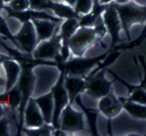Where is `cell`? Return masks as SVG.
<instances>
[{"label": "cell", "mask_w": 146, "mask_h": 136, "mask_svg": "<svg viewBox=\"0 0 146 136\" xmlns=\"http://www.w3.org/2000/svg\"><path fill=\"white\" fill-rule=\"evenodd\" d=\"M145 23L141 22L135 23V24H133L132 25L130 26L127 29L130 39L131 41L137 39L142 34L143 31L145 30Z\"/></svg>", "instance_id": "obj_30"}, {"label": "cell", "mask_w": 146, "mask_h": 136, "mask_svg": "<svg viewBox=\"0 0 146 136\" xmlns=\"http://www.w3.org/2000/svg\"><path fill=\"white\" fill-rule=\"evenodd\" d=\"M128 100L141 104V105H146V90L143 87H136V88L131 91Z\"/></svg>", "instance_id": "obj_28"}, {"label": "cell", "mask_w": 146, "mask_h": 136, "mask_svg": "<svg viewBox=\"0 0 146 136\" xmlns=\"http://www.w3.org/2000/svg\"><path fill=\"white\" fill-rule=\"evenodd\" d=\"M143 88H145V89L146 90V84H145V86H143Z\"/></svg>", "instance_id": "obj_42"}, {"label": "cell", "mask_w": 146, "mask_h": 136, "mask_svg": "<svg viewBox=\"0 0 146 136\" xmlns=\"http://www.w3.org/2000/svg\"><path fill=\"white\" fill-rule=\"evenodd\" d=\"M80 26V19L77 17H72L64 19L60 24L59 28V34L62 42L68 43V40L75 34Z\"/></svg>", "instance_id": "obj_20"}, {"label": "cell", "mask_w": 146, "mask_h": 136, "mask_svg": "<svg viewBox=\"0 0 146 136\" xmlns=\"http://www.w3.org/2000/svg\"><path fill=\"white\" fill-rule=\"evenodd\" d=\"M113 42V38L108 31H107L101 38L94 42L83 55L82 58L94 59L105 54Z\"/></svg>", "instance_id": "obj_16"}, {"label": "cell", "mask_w": 146, "mask_h": 136, "mask_svg": "<svg viewBox=\"0 0 146 136\" xmlns=\"http://www.w3.org/2000/svg\"><path fill=\"white\" fill-rule=\"evenodd\" d=\"M111 93L121 101L128 99L131 94L130 89L123 81L115 79L111 83Z\"/></svg>", "instance_id": "obj_24"}, {"label": "cell", "mask_w": 146, "mask_h": 136, "mask_svg": "<svg viewBox=\"0 0 146 136\" xmlns=\"http://www.w3.org/2000/svg\"><path fill=\"white\" fill-rule=\"evenodd\" d=\"M111 133L113 135H146V119L133 117L123 108L111 119Z\"/></svg>", "instance_id": "obj_5"}, {"label": "cell", "mask_w": 146, "mask_h": 136, "mask_svg": "<svg viewBox=\"0 0 146 136\" xmlns=\"http://www.w3.org/2000/svg\"><path fill=\"white\" fill-rule=\"evenodd\" d=\"M16 44L24 54H31L38 44L36 31L31 19L24 21L21 31L14 37Z\"/></svg>", "instance_id": "obj_7"}, {"label": "cell", "mask_w": 146, "mask_h": 136, "mask_svg": "<svg viewBox=\"0 0 146 136\" xmlns=\"http://www.w3.org/2000/svg\"><path fill=\"white\" fill-rule=\"evenodd\" d=\"M132 1L137 5L146 7V0H132Z\"/></svg>", "instance_id": "obj_38"}, {"label": "cell", "mask_w": 146, "mask_h": 136, "mask_svg": "<svg viewBox=\"0 0 146 136\" xmlns=\"http://www.w3.org/2000/svg\"><path fill=\"white\" fill-rule=\"evenodd\" d=\"M7 78V92L12 89L18 84L22 72L21 64L14 58H7L3 62ZM6 92V93H7Z\"/></svg>", "instance_id": "obj_17"}, {"label": "cell", "mask_w": 146, "mask_h": 136, "mask_svg": "<svg viewBox=\"0 0 146 136\" xmlns=\"http://www.w3.org/2000/svg\"><path fill=\"white\" fill-rule=\"evenodd\" d=\"M4 7H8L14 12L21 13L30 9V4L29 0H12Z\"/></svg>", "instance_id": "obj_29"}, {"label": "cell", "mask_w": 146, "mask_h": 136, "mask_svg": "<svg viewBox=\"0 0 146 136\" xmlns=\"http://www.w3.org/2000/svg\"><path fill=\"white\" fill-rule=\"evenodd\" d=\"M33 74V91L31 98H36L51 92L58 82L62 71L52 64H37L31 68Z\"/></svg>", "instance_id": "obj_4"}, {"label": "cell", "mask_w": 146, "mask_h": 136, "mask_svg": "<svg viewBox=\"0 0 146 136\" xmlns=\"http://www.w3.org/2000/svg\"><path fill=\"white\" fill-rule=\"evenodd\" d=\"M123 108L133 117L141 119H146V105L135 103L129 100L122 101Z\"/></svg>", "instance_id": "obj_23"}, {"label": "cell", "mask_w": 146, "mask_h": 136, "mask_svg": "<svg viewBox=\"0 0 146 136\" xmlns=\"http://www.w3.org/2000/svg\"><path fill=\"white\" fill-rule=\"evenodd\" d=\"M4 24L11 36L14 37L21 31L24 21L15 16H9L4 20Z\"/></svg>", "instance_id": "obj_25"}, {"label": "cell", "mask_w": 146, "mask_h": 136, "mask_svg": "<svg viewBox=\"0 0 146 136\" xmlns=\"http://www.w3.org/2000/svg\"><path fill=\"white\" fill-rule=\"evenodd\" d=\"M94 7V0H76L74 10L76 14L83 17L92 12Z\"/></svg>", "instance_id": "obj_27"}, {"label": "cell", "mask_w": 146, "mask_h": 136, "mask_svg": "<svg viewBox=\"0 0 146 136\" xmlns=\"http://www.w3.org/2000/svg\"><path fill=\"white\" fill-rule=\"evenodd\" d=\"M102 15L107 31L111 34L113 38L116 37L121 41H125L128 38V35L125 33V29L115 6L106 9L103 11Z\"/></svg>", "instance_id": "obj_9"}, {"label": "cell", "mask_w": 146, "mask_h": 136, "mask_svg": "<svg viewBox=\"0 0 146 136\" xmlns=\"http://www.w3.org/2000/svg\"><path fill=\"white\" fill-rule=\"evenodd\" d=\"M41 111L45 123L52 125L54 113V101L52 92L34 98Z\"/></svg>", "instance_id": "obj_18"}, {"label": "cell", "mask_w": 146, "mask_h": 136, "mask_svg": "<svg viewBox=\"0 0 146 136\" xmlns=\"http://www.w3.org/2000/svg\"><path fill=\"white\" fill-rule=\"evenodd\" d=\"M86 79L85 77L73 74H64V86L69 97L70 103L76 101L80 93L85 89Z\"/></svg>", "instance_id": "obj_15"}, {"label": "cell", "mask_w": 146, "mask_h": 136, "mask_svg": "<svg viewBox=\"0 0 146 136\" xmlns=\"http://www.w3.org/2000/svg\"><path fill=\"white\" fill-rule=\"evenodd\" d=\"M111 83L104 78V71H98L95 75L86 80V89L95 96L101 98L111 93Z\"/></svg>", "instance_id": "obj_13"}, {"label": "cell", "mask_w": 146, "mask_h": 136, "mask_svg": "<svg viewBox=\"0 0 146 136\" xmlns=\"http://www.w3.org/2000/svg\"><path fill=\"white\" fill-rule=\"evenodd\" d=\"M123 109V102L111 93L102 97L98 102V111L111 119Z\"/></svg>", "instance_id": "obj_14"}, {"label": "cell", "mask_w": 146, "mask_h": 136, "mask_svg": "<svg viewBox=\"0 0 146 136\" xmlns=\"http://www.w3.org/2000/svg\"><path fill=\"white\" fill-rule=\"evenodd\" d=\"M62 39L59 33L48 40L38 42L31 53L33 58L45 61H64L60 54Z\"/></svg>", "instance_id": "obj_6"}, {"label": "cell", "mask_w": 146, "mask_h": 136, "mask_svg": "<svg viewBox=\"0 0 146 136\" xmlns=\"http://www.w3.org/2000/svg\"><path fill=\"white\" fill-rule=\"evenodd\" d=\"M45 123L41 111L34 98H30L27 101L22 114V128L34 129L39 128Z\"/></svg>", "instance_id": "obj_11"}, {"label": "cell", "mask_w": 146, "mask_h": 136, "mask_svg": "<svg viewBox=\"0 0 146 136\" xmlns=\"http://www.w3.org/2000/svg\"><path fill=\"white\" fill-rule=\"evenodd\" d=\"M7 58H9L7 56H4V55H2V54H0V64L4 62V61H5V60H7Z\"/></svg>", "instance_id": "obj_40"}, {"label": "cell", "mask_w": 146, "mask_h": 136, "mask_svg": "<svg viewBox=\"0 0 146 136\" xmlns=\"http://www.w3.org/2000/svg\"><path fill=\"white\" fill-rule=\"evenodd\" d=\"M55 128H54L52 125L49 124H44L42 126L37 128H34V129H26V128H22V133L24 135H43V136H49L53 135L54 131Z\"/></svg>", "instance_id": "obj_26"}, {"label": "cell", "mask_w": 146, "mask_h": 136, "mask_svg": "<svg viewBox=\"0 0 146 136\" xmlns=\"http://www.w3.org/2000/svg\"><path fill=\"white\" fill-rule=\"evenodd\" d=\"M118 10L125 30L133 24L146 23V7H141L131 1L126 4H114Z\"/></svg>", "instance_id": "obj_8"}, {"label": "cell", "mask_w": 146, "mask_h": 136, "mask_svg": "<svg viewBox=\"0 0 146 136\" xmlns=\"http://www.w3.org/2000/svg\"><path fill=\"white\" fill-rule=\"evenodd\" d=\"M96 131L98 135H109L111 133V119L100 111L96 115Z\"/></svg>", "instance_id": "obj_22"}, {"label": "cell", "mask_w": 146, "mask_h": 136, "mask_svg": "<svg viewBox=\"0 0 146 136\" xmlns=\"http://www.w3.org/2000/svg\"><path fill=\"white\" fill-rule=\"evenodd\" d=\"M9 108H10L9 105L4 100H0V118L5 115Z\"/></svg>", "instance_id": "obj_34"}, {"label": "cell", "mask_w": 146, "mask_h": 136, "mask_svg": "<svg viewBox=\"0 0 146 136\" xmlns=\"http://www.w3.org/2000/svg\"><path fill=\"white\" fill-rule=\"evenodd\" d=\"M29 1L30 9L35 11H43L44 9L46 7V4L48 3V0H29Z\"/></svg>", "instance_id": "obj_32"}, {"label": "cell", "mask_w": 146, "mask_h": 136, "mask_svg": "<svg viewBox=\"0 0 146 136\" xmlns=\"http://www.w3.org/2000/svg\"><path fill=\"white\" fill-rule=\"evenodd\" d=\"M66 135H91L89 120L77 99L63 110L59 119V128Z\"/></svg>", "instance_id": "obj_3"}, {"label": "cell", "mask_w": 146, "mask_h": 136, "mask_svg": "<svg viewBox=\"0 0 146 136\" xmlns=\"http://www.w3.org/2000/svg\"><path fill=\"white\" fill-rule=\"evenodd\" d=\"M7 92V78L3 63L0 64V96Z\"/></svg>", "instance_id": "obj_31"}, {"label": "cell", "mask_w": 146, "mask_h": 136, "mask_svg": "<svg viewBox=\"0 0 146 136\" xmlns=\"http://www.w3.org/2000/svg\"><path fill=\"white\" fill-rule=\"evenodd\" d=\"M11 1H12V0H2L3 4H4V6L7 5V4H8V3H9Z\"/></svg>", "instance_id": "obj_41"}, {"label": "cell", "mask_w": 146, "mask_h": 136, "mask_svg": "<svg viewBox=\"0 0 146 136\" xmlns=\"http://www.w3.org/2000/svg\"><path fill=\"white\" fill-rule=\"evenodd\" d=\"M0 54H2V55H4V56H6L9 57V58H11V54H9V52L8 51V50H7V48L4 46L1 45V44H0Z\"/></svg>", "instance_id": "obj_35"}, {"label": "cell", "mask_w": 146, "mask_h": 136, "mask_svg": "<svg viewBox=\"0 0 146 136\" xmlns=\"http://www.w3.org/2000/svg\"><path fill=\"white\" fill-rule=\"evenodd\" d=\"M138 48H136V49L138 51H139V53L138 54H140L141 57H143V60L145 62V66H146V38L145 39H144L143 41V42L140 44L138 46H137Z\"/></svg>", "instance_id": "obj_33"}, {"label": "cell", "mask_w": 146, "mask_h": 136, "mask_svg": "<svg viewBox=\"0 0 146 136\" xmlns=\"http://www.w3.org/2000/svg\"><path fill=\"white\" fill-rule=\"evenodd\" d=\"M98 3L101 5H105V4H108L113 1V0H98Z\"/></svg>", "instance_id": "obj_39"}, {"label": "cell", "mask_w": 146, "mask_h": 136, "mask_svg": "<svg viewBox=\"0 0 146 136\" xmlns=\"http://www.w3.org/2000/svg\"><path fill=\"white\" fill-rule=\"evenodd\" d=\"M115 4H118V5H123V4H126L132 1V0H113Z\"/></svg>", "instance_id": "obj_37"}, {"label": "cell", "mask_w": 146, "mask_h": 136, "mask_svg": "<svg viewBox=\"0 0 146 136\" xmlns=\"http://www.w3.org/2000/svg\"><path fill=\"white\" fill-rule=\"evenodd\" d=\"M31 19L35 27L38 42L50 39L58 34L60 24L63 20L56 21L51 19L44 17H32Z\"/></svg>", "instance_id": "obj_12"}, {"label": "cell", "mask_w": 146, "mask_h": 136, "mask_svg": "<svg viewBox=\"0 0 146 136\" xmlns=\"http://www.w3.org/2000/svg\"><path fill=\"white\" fill-rule=\"evenodd\" d=\"M19 123L12 108H9L5 115L0 118V136L17 135Z\"/></svg>", "instance_id": "obj_19"}, {"label": "cell", "mask_w": 146, "mask_h": 136, "mask_svg": "<svg viewBox=\"0 0 146 136\" xmlns=\"http://www.w3.org/2000/svg\"><path fill=\"white\" fill-rule=\"evenodd\" d=\"M54 101V113L52 125L55 129L59 128V119L63 110L70 103L69 97L64 86V73H62L61 78L51 91Z\"/></svg>", "instance_id": "obj_10"}, {"label": "cell", "mask_w": 146, "mask_h": 136, "mask_svg": "<svg viewBox=\"0 0 146 136\" xmlns=\"http://www.w3.org/2000/svg\"><path fill=\"white\" fill-rule=\"evenodd\" d=\"M79 100V103L84 109L90 111L91 112H98V102L99 99L98 97L93 95L87 89H84L78 96L77 97Z\"/></svg>", "instance_id": "obj_21"}, {"label": "cell", "mask_w": 146, "mask_h": 136, "mask_svg": "<svg viewBox=\"0 0 146 136\" xmlns=\"http://www.w3.org/2000/svg\"><path fill=\"white\" fill-rule=\"evenodd\" d=\"M107 31L102 13L96 17L94 26H80L68 41L72 56L82 58L85 51Z\"/></svg>", "instance_id": "obj_2"}, {"label": "cell", "mask_w": 146, "mask_h": 136, "mask_svg": "<svg viewBox=\"0 0 146 136\" xmlns=\"http://www.w3.org/2000/svg\"><path fill=\"white\" fill-rule=\"evenodd\" d=\"M62 1L64 4H66V5L74 9L76 5V0H62Z\"/></svg>", "instance_id": "obj_36"}, {"label": "cell", "mask_w": 146, "mask_h": 136, "mask_svg": "<svg viewBox=\"0 0 146 136\" xmlns=\"http://www.w3.org/2000/svg\"><path fill=\"white\" fill-rule=\"evenodd\" d=\"M137 53L125 50L119 54L116 59L107 66L114 75L133 86H139L145 76L142 61L137 58Z\"/></svg>", "instance_id": "obj_1"}]
</instances>
